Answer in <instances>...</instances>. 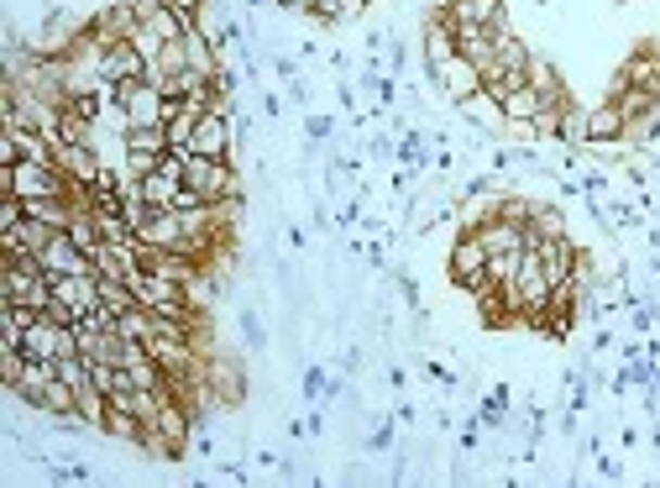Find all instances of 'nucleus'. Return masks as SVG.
<instances>
[{"instance_id":"nucleus-1","label":"nucleus","mask_w":660,"mask_h":488,"mask_svg":"<svg viewBox=\"0 0 660 488\" xmlns=\"http://www.w3.org/2000/svg\"><path fill=\"white\" fill-rule=\"evenodd\" d=\"M0 179H5V195H16V200H68L74 195V179L63 174L59 163H11V168H0Z\"/></svg>"},{"instance_id":"nucleus-2","label":"nucleus","mask_w":660,"mask_h":488,"mask_svg":"<svg viewBox=\"0 0 660 488\" xmlns=\"http://www.w3.org/2000/svg\"><path fill=\"white\" fill-rule=\"evenodd\" d=\"M183 184H189V189H200L211 205L237 200V195H241V174H237V163H231V158L189 153V163H183Z\"/></svg>"},{"instance_id":"nucleus-3","label":"nucleus","mask_w":660,"mask_h":488,"mask_svg":"<svg viewBox=\"0 0 660 488\" xmlns=\"http://www.w3.org/2000/svg\"><path fill=\"white\" fill-rule=\"evenodd\" d=\"M94 68H100V85H120V79H148V59L131 37H120L111 48H94Z\"/></svg>"},{"instance_id":"nucleus-4","label":"nucleus","mask_w":660,"mask_h":488,"mask_svg":"<svg viewBox=\"0 0 660 488\" xmlns=\"http://www.w3.org/2000/svg\"><path fill=\"white\" fill-rule=\"evenodd\" d=\"M450 59H456V22H450V11H441V16H424V32H420L424 79H430L435 68H446Z\"/></svg>"},{"instance_id":"nucleus-5","label":"nucleus","mask_w":660,"mask_h":488,"mask_svg":"<svg viewBox=\"0 0 660 488\" xmlns=\"http://www.w3.org/2000/svg\"><path fill=\"white\" fill-rule=\"evenodd\" d=\"M37 263H42V274H48V278L94 274V258H90V252H85V247H79V242H74L68 232H59L53 242L42 247V252H37Z\"/></svg>"},{"instance_id":"nucleus-6","label":"nucleus","mask_w":660,"mask_h":488,"mask_svg":"<svg viewBox=\"0 0 660 488\" xmlns=\"http://www.w3.org/2000/svg\"><path fill=\"white\" fill-rule=\"evenodd\" d=\"M430 85L441 90L446 105H461V100H472V95L482 90V68L472 59H461V53H456L446 68H435V74H430Z\"/></svg>"},{"instance_id":"nucleus-7","label":"nucleus","mask_w":660,"mask_h":488,"mask_svg":"<svg viewBox=\"0 0 660 488\" xmlns=\"http://www.w3.org/2000/svg\"><path fill=\"white\" fill-rule=\"evenodd\" d=\"M650 90V95H660V59H656V48L645 42V48H634L630 59H624V68L613 74V85H608V95L613 90Z\"/></svg>"},{"instance_id":"nucleus-8","label":"nucleus","mask_w":660,"mask_h":488,"mask_svg":"<svg viewBox=\"0 0 660 488\" xmlns=\"http://www.w3.org/2000/svg\"><path fill=\"white\" fill-rule=\"evenodd\" d=\"M137 242L163 247V252H183V247H189V232H183L179 211L168 205V211H152V215H148V226L137 232Z\"/></svg>"},{"instance_id":"nucleus-9","label":"nucleus","mask_w":660,"mask_h":488,"mask_svg":"<svg viewBox=\"0 0 660 488\" xmlns=\"http://www.w3.org/2000/svg\"><path fill=\"white\" fill-rule=\"evenodd\" d=\"M53 300H63L74 315H90V310H100V274L53 278Z\"/></svg>"},{"instance_id":"nucleus-10","label":"nucleus","mask_w":660,"mask_h":488,"mask_svg":"<svg viewBox=\"0 0 660 488\" xmlns=\"http://www.w3.org/2000/svg\"><path fill=\"white\" fill-rule=\"evenodd\" d=\"M456 53H461V59H472L478 68H487V63H493V53H498V37H493V27L456 22Z\"/></svg>"},{"instance_id":"nucleus-11","label":"nucleus","mask_w":660,"mask_h":488,"mask_svg":"<svg viewBox=\"0 0 660 488\" xmlns=\"http://www.w3.org/2000/svg\"><path fill=\"white\" fill-rule=\"evenodd\" d=\"M478 237H482V247H487V258H498V252H524V226H519V221H504V215L482 221Z\"/></svg>"},{"instance_id":"nucleus-12","label":"nucleus","mask_w":660,"mask_h":488,"mask_svg":"<svg viewBox=\"0 0 660 488\" xmlns=\"http://www.w3.org/2000/svg\"><path fill=\"white\" fill-rule=\"evenodd\" d=\"M450 22H478V27H513L509 5L504 0H456L450 5Z\"/></svg>"},{"instance_id":"nucleus-13","label":"nucleus","mask_w":660,"mask_h":488,"mask_svg":"<svg viewBox=\"0 0 660 488\" xmlns=\"http://www.w3.org/2000/svg\"><path fill=\"white\" fill-rule=\"evenodd\" d=\"M456 111H461L467 122H478L482 132H487V137H504V105H498V100H493L487 90H478L472 100H461Z\"/></svg>"},{"instance_id":"nucleus-14","label":"nucleus","mask_w":660,"mask_h":488,"mask_svg":"<svg viewBox=\"0 0 660 488\" xmlns=\"http://www.w3.org/2000/svg\"><path fill=\"white\" fill-rule=\"evenodd\" d=\"M168 148H174V142H168V126H126V132H120V153L163 158Z\"/></svg>"},{"instance_id":"nucleus-15","label":"nucleus","mask_w":660,"mask_h":488,"mask_svg":"<svg viewBox=\"0 0 660 488\" xmlns=\"http://www.w3.org/2000/svg\"><path fill=\"white\" fill-rule=\"evenodd\" d=\"M530 85L541 90V100H567V95H571L567 79H561V68H556L550 59H541V53L530 59Z\"/></svg>"},{"instance_id":"nucleus-16","label":"nucleus","mask_w":660,"mask_h":488,"mask_svg":"<svg viewBox=\"0 0 660 488\" xmlns=\"http://www.w3.org/2000/svg\"><path fill=\"white\" fill-rule=\"evenodd\" d=\"M31 321H37L31 305H0V347H22V336H27Z\"/></svg>"},{"instance_id":"nucleus-17","label":"nucleus","mask_w":660,"mask_h":488,"mask_svg":"<svg viewBox=\"0 0 660 488\" xmlns=\"http://www.w3.org/2000/svg\"><path fill=\"white\" fill-rule=\"evenodd\" d=\"M541 90L535 85H519L513 95H504V122H535L541 116Z\"/></svg>"},{"instance_id":"nucleus-18","label":"nucleus","mask_w":660,"mask_h":488,"mask_svg":"<svg viewBox=\"0 0 660 488\" xmlns=\"http://www.w3.org/2000/svg\"><path fill=\"white\" fill-rule=\"evenodd\" d=\"M608 100L624 111V122H639V116L650 111V100H656V95H650V90H634V85H630V90H613Z\"/></svg>"},{"instance_id":"nucleus-19","label":"nucleus","mask_w":660,"mask_h":488,"mask_svg":"<svg viewBox=\"0 0 660 488\" xmlns=\"http://www.w3.org/2000/svg\"><path fill=\"white\" fill-rule=\"evenodd\" d=\"M304 137L309 142H330L335 137V116L330 111H304Z\"/></svg>"},{"instance_id":"nucleus-20","label":"nucleus","mask_w":660,"mask_h":488,"mask_svg":"<svg viewBox=\"0 0 660 488\" xmlns=\"http://www.w3.org/2000/svg\"><path fill=\"white\" fill-rule=\"evenodd\" d=\"M272 5H278V11H289V16H309V5H315V0H272Z\"/></svg>"}]
</instances>
